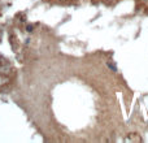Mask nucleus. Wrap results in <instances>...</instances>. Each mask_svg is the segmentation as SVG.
<instances>
[{
  "instance_id": "2",
  "label": "nucleus",
  "mask_w": 148,
  "mask_h": 143,
  "mask_svg": "<svg viewBox=\"0 0 148 143\" xmlns=\"http://www.w3.org/2000/svg\"><path fill=\"white\" fill-rule=\"evenodd\" d=\"M26 30H27V31H33V26H31V25H29L27 27H26Z\"/></svg>"
},
{
  "instance_id": "1",
  "label": "nucleus",
  "mask_w": 148,
  "mask_h": 143,
  "mask_svg": "<svg viewBox=\"0 0 148 143\" xmlns=\"http://www.w3.org/2000/svg\"><path fill=\"white\" fill-rule=\"evenodd\" d=\"M106 66H108L109 69L112 70V72H117V70H118V69H117V65L114 64V62H112V61H108V62H106Z\"/></svg>"
}]
</instances>
